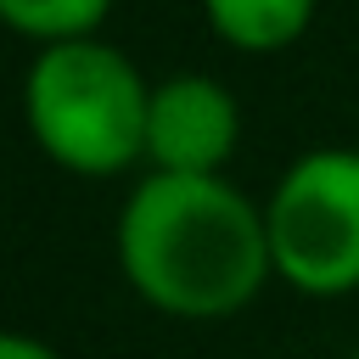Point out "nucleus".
<instances>
[{
    "mask_svg": "<svg viewBox=\"0 0 359 359\" xmlns=\"http://www.w3.org/2000/svg\"><path fill=\"white\" fill-rule=\"evenodd\" d=\"M0 359H56L45 342H34V337H6L0 342Z\"/></svg>",
    "mask_w": 359,
    "mask_h": 359,
    "instance_id": "nucleus-7",
    "label": "nucleus"
},
{
    "mask_svg": "<svg viewBox=\"0 0 359 359\" xmlns=\"http://www.w3.org/2000/svg\"><path fill=\"white\" fill-rule=\"evenodd\" d=\"M213 34L236 50H280L292 45L309 17H314V0H202Z\"/></svg>",
    "mask_w": 359,
    "mask_h": 359,
    "instance_id": "nucleus-5",
    "label": "nucleus"
},
{
    "mask_svg": "<svg viewBox=\"0 0 359 359\" xmlns=\"http://www.w3.org/2000/svg\"><path fill=\"white\" fill-rule=\"evenodd\" d=\"M123 280L163 314L224 320L275 269L264 213L219 174H146L118 213Z\"/></svg>",
    "mask_w": 359,
    "mask_h": 359,
    "instance_id": "nucleus-1",
    "label": "nucleus"
},
{
    "mask_svg": "<svg viewBox=\"0 0 359 359\" xmlns=\"http://www.w3.org/2000/svg\"><path fill=\"white\" fill-rule=\"evenodd\" d=\"M112 11V0H0V17L45 45H67V39H95L101 17Z\"/></svg>",
    "mask_w": 359,
    "mask_h": 359,
    "instance_id": "nucleus-6",
    "label": "nucleus"
},
{
    "mask_svg": "<svg viewBox=\"0 0 359 359\" xmlns=\"http://www.w3.org/2000/svg\"><path fill=\"white\" fill-rule=\"evenodd\" d=\"M22 112L39 151L73 174H123L146 157V112L151 84L135 62L101 39L45 45L22 84Z\"/></svg>",
    "mask_w": 359,
    "mask_h": 359,
    "instance_id": "nucleus-2",
    "label": "nucleus"
},
{
    "mask_svg": "<svg viewBox=\"0 0 359 359\" xmlns=\"http://www.w3.org/2000/svg\"><path fill=\"white\" fill-rule=\"evenodd\" d=\"M241 135V112L224 84L202 73H180L151 84V112H146V157L151 174H202L213 180Z\"/></svg>",
    "mask_w": 359,
    "mask_h": 359,
    "instance_id": "nucleus-4",
    "label": "nucleus"
},
{
    "mask_svg": "<svg viewBox=\"0 0 359 359\" xmlns=\"http://www.w3.org/2000/svg\"><path fill=\"white\" fill-rule=\"evenodd\" d=\"M353 359H359V353H353Z\"/></svg>",
    "mask_w": 359,
    "mask_h": 359,
    "instance_id": "nucleus-8",
    "label": "nucleus"
},
{
    "mask_svg": "<svg viewBox=\"0 0 359 359\" xmlns=\"http://www.w3.org/2000/svg\"><path fill=\"white\" fill-rule=\"evenodd\" d=\"M275 275L309 297H342L359 286V151L325 146L297 157L269 208Z\"/></svg>",
    "mask_w": 359,
    "mask_h": 359,
    "instance_id": "nucleus-3",
    "label": "nucleus"
}]
</instances>
